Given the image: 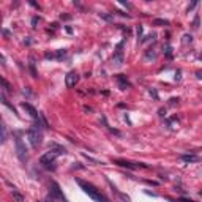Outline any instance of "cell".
Segmentation results:
<instances>
[{
	"label": "cell",
	"instance_id": "16",
	"mask_svg": "<svg viewBox=\"0 0 202 202\" xmlns=\"http://www.w3.org/2000/svg\"><path fill=\"white\" fill-rule=\"evenodd\" d=\"M66 57V49H59L57 54H56V59L57 60H63Z\"/></svg>",
	"mask_w": 202,
	"mask_h": 202
},
{
	"label": "cell",
	"instance_id": "21",
	"mask_svg": "<svg viewBox=\"0 0 202 202\" xmlns=\"http://www.w3.org/2000/svg\"><path fill=\"white\" fill-rule=\"evenodd\" d=\"M2 84H3V89H5L6 92H10V90H11V87H10V84L6 82V80H5L3 77H2Z\"/></svg>",
	"mask_w": 202,
	"mask_h": 202
},
{
	"label": "cell",
	"instance_id": "25",
	"mask_svg": "<svg viewBox=\"0 0 202 202\" xmlns=\"http://www.w3.org/2000/svg\"><path fill=\"white\" fill-rule=\"evenodd\" d=\"M38 22H39V18H36V16H35V18L32 19V27H33V29L36 27V24H38Z\"/></svg>",
	"mask_w": 202,
	"mask_h": 202
},
{
	"label": "cell",
	"instance_id": "15",
	"mask_svg": "<svg viewBox=\"0 0 202 202\" xmlns=\"http://www.w3.org/2000/svg\"><path fill=\"white\" fill-rule=\"evenodd\" d=\"M167 126L171 128V130H177V126H179V122H177V118H171V120H167Z\"/></svg>",
	"mask_w": 202,
	"mask_h": 202
},
{
	"label": "cell",
	"instance_id": "26",
	"mask_svg": "<svg viewBox=\"0 0 202 202\" xmlns=\"http://www.w3.org/2000/svg\"><path fill=\"white\" fill-rule=\"evenodd\" d=\"M166 56H167V57H169V59H171V57H172V47H169V46H167V47H166Z\"/></svg>",
	"mask_w": 202,
	"mask_h": 202
},
{
	"label": "cell",
	"instance_id": "19",
	"mask_svg": "<svg viewBox=\"0 0 202 202\" xmlns=\"http://www.w3.org/2000/svg\"><path fill=\"white\" fill-rule=\"evenodd\" d=\"M103 19H106V21H109V22H112L114 21V16L112 14H107V13H101V14H100Z\"/></svg>",
	"mask_w": 202,
	"mask_h": 202
},
{
	"label": "cell",
	"instance_id": "27",
	"mask_svg": "<svg viewBox=\"0 0 202 202\" xmlns=\"http://www.w3.org/2000/svg\"><path fill=\"white\" fill-rule=\"evenodd\" d=\"M30 71H32V76H33V77H36V71H35V66H33V63H30Z\"/></svg>",
	"mask_w": 202,
	"mask_h": 202
},
{
	"label": "cell",
	"instance_id": "28",
	"mask_svg": "<svg viewBox=\"0 0 202 202\" xmlns=\"http://www.w3.org/2000/svg\"><path fill=\"white\" fill-rule=\"evenodd\" d=\"M158 114H159V117H166V111L163 109V107H161V109L158 111Z\"/></svg>",
	"mask_w": 202,
	"mask_h": 202
},
{
	"label": "cell",
	"instance_id": "4",
	"mask_svg": "<svg viewBox=\"0 0 202 202\" xmlns=\"http://www.w3.org/2000/svg\"><path fill=\"white\" fill-rule=\"evenodd\" d=\"M14 142H16V153H18V158L22 161V163H25L27 161V149L25 145L22 142V139L19 136H14Z\"/></svg>",
	"mask_w": 202,
	"mask_h": 202
},
{
	"label": "cell",
	"instance_id": "10",
	"mask_svg": "<svg viewBox=\"0 0 202 202\" xmlns=\"http://www.w3.org/2000/svg\"><path fill=\"white\" fill-rule=\"evenodd\" d=\"M115 77H117V82H118L120 90H126V89H130V87H131L130 80H128V77H126L125 74H117Z\"/></svg>",
	"mask_w": 202,
	"mask_h": 202
},
{
	"label": "cell",
	"instance_id": "8",
	"mask_svg": "<svg viewBox=\"0 0 202 202\" xmlns=\"http://www.w3.org/2000/svg\"><path fill=\"white\" fill-rule=\"evenodd\" d=\"M22 107H24L27 112H29V115H30L33 120H36V122H41V114H38V111L35 109L32 104H29V103H22Z\"/></svg>",
	"mask_w": 202,
	"mask_h": 202
},
{
	"label": "cell",
	"instance_id": "24",
	"mask_svg": "<svg viewBox=\"0 0 202 202\" xmlns=\"http://www.w3.org/2000/svg\"><path fill=\"white\" fill-rule=\"evenodd\" d=\"M193 27H194V29H199V16L194 18V21H193Z\"/></svg>",
	"mask_w": 202,
	"mask_h": 202
},
{
	"label": "cell",
	"instance_id": "11",
	"mask_svg": "<svg viewBox=\"0 0 202 202\" xmlns=\"http://www.w3.org/2000/svg\"><path fill=\"white\" fill-rule=\"evenodd\" d=\"M180 158H182V161H185V163H199V161H202L200 156L193 155V153H190V155H182Z\"/></svg>",
	"mask_w": 202,
	"mask_h": 202
},
{
	"label": "cell",
	"instance_id": "12",
	"mask_svg": "<svg viewBox=\"0 0 202 202\" xmlns=\"http://www.w3.org/2000/svg\"><path fill=\"white\" fill-rule=\"evenodd\" d=\"M0 100H2V103H3L6 107H10V109L13 111V114H16V109L13 107V104H10V101H8V100H6V97H5V93H2V95H0Z\"/></svg>",
	"mask_w": 202,
	"mask_h": 202
},
{
	"label": "cell",
	"instance_id": "18",
	"mask_svg": "<svg viewBox=\"0 0 202 202\" xmlns=\"http://www.w3.org/2000/svg\"><path fill=\"white\" fill-rule=\"evenodd\" d=\"M153 25H169V21H166V19H155Z\"/></svg>",
	"mask_w": 202,
	"mask_h": 202
},
{
	"label": "cell",
	"instance_id": "7",
	"mask_svg": "<svg viewBox=\"0 0 202 202\" xmlns=\"http://www.w3.org/2000/svg\"><path fill=\"white\" fill-rule=\"evenodd\" d=\"M77 80H79V74L76 71H70L68 74L65 76V85L68 89H73V87H76Z\"/></svg>",
	"mask_w": 202,
	"mask_h": 202
},
{
	"label": "cell",
	"instance_id": "32",
	"mask_svg": "<svg viewBox=\"0 0 202 202\" xmlns=\"http://www.w3.org/2000/svg\"><path fill=\"white\" fill-rule=\"evenodd\" d=\"M197 77H199V79H202V71H197Z\"/></svg>",
	"mask_w": 202,
	"mask_h": 202
},
{
	"label": "cell",
	"instance_id": "2",
	"mask_svg": "<svg viewBox=\"0 0 202 202\" xmlns=\"http://www.w3.org/2000/svg\"><path fill=\"white\" fill-rule=\"evenodd\" d=\"M27 136H29V141H30V144H32L33 149H38L39 144H41V139H43L41 131H39V122H36L35 125H32V126L29 128V131H27Z\"/></svg>",
	"mask_w": 202,
	"mask_h": 202
},
{
	"label": "cell",
	"instance_id": "29",
	"mask_svg": "<svg viewBox=\"0 0 202 202\" xmlns=\"http://www.w3.org/2000/svg\"><path fill=\"white\" fill-rule=\"evenodd\" d=\"M196 5H197V2H193V3L190 5V6H188V11H191V10H193V8L196 6Z\"/></svg>",
	"mask_w": 202,
	"mask_h": 202
},
{
	"label": "cell",
	"instance_id": "1",
	"mask_svg": "<svg viewBox=\"0 0 202 202\" xmlns=\"http://www.w3.org/2000/svg\"><path fill=\"white\" fill-rule=\"evenodd\" d=\"M76 182H77V185L84 190V193H87L93 200H97V202H109V199H107L100 190H97V188L93 186L92 183H89V182H85V180H80V179H76Z\"/></svg>",
	"mask_w": 202,
	"mask_h": 202
},
{
	"label": "cell",
	"instance_id": "17",
	"mask_svg": "<svg viewBox=\"0 0 202 202\" xmlns=\"http://www.w3.org/2000/svg\"><path fill=\"white\" fill-rule=\"evenodd\" d=\"M145 59H153V60H155V59H156L155 51H153V49H149V51H147V52H145Z\"/></svg>",
	"mask_w": 202,
	"mask_h": 202
},
{
	"label": "cell",
	"instance_id": "30",
	"mask_svg": "<svg viewBox=\"0 0 202 202\" xmlns=\"http://www.w3.org/2000/svg\"><path fill=\"white\" fill-rule=\"evenodd\" d=\"M138 36H139V38L142 36V27H141V25L138 27Z\"/></svg>",
	"mask_w": 202,
	"mask_h": 202
},
{
	"label": "cell",
	"instance_id": "22",
	"mask_svg": "<svg viewBox=\"0 0 202 202\" xmlns=\"http://www.w3.org/2000/svg\"><path fill=\"white\" fill-rule=\"evenodd\" d=\"M191 43V35H183V44Z\"/></svg>",
	"mask_w": 202,
	"mask_h": 202
},
{
	"label": "cell",
	"instance_id": "13",
	"mask_svg": "<svg viewBox=\"0 0 202 202\" xmlns=\"http://www.w3.org/2000/svg\"><path fill=\"white\" fill-rule=\"evenodd\" d=\"M111 186H112V191H114V193H117V194H118V197H120V199H122L123 202H131V200H130V197H128L126 194H123V193H120V191L117 190V188H115L114 185H111Z\"/></svg>",
	"mask_w": 202,
	"mask_h": 202
},
{
	"label": "cell",
	"instance_id": "5",
	"mask_svg": "<svg viewBox=\"0 0 202 202\" xmlns=\"http://www.w3.org/2000/svg\"><path fill=\"white\" fill-rule=\"evenodd\" d=\"M123 44H125V41L118 43L117 47H115V52H114V63L118 65V66L123 65Z\"/></svg>",
	"mask_w": 202,
	"mask_h": 202
},
{
	"label": "cell",
	"instance_id": "6",
	"mask_svg": "<svg viewBox=\"0 0 202 202\" xmlns=\"http://www.w3.org/2000/svg\"><path fill=\"white\" fill-rule=\"evenodd\" d=\"M114 164L122 166V167H128V169H138V167H147V164L144 163H130L125 159H114Z\"/></svg>",
	"mask_w": 202,
	"mask_h": 202
},
{
	"label": "cell",
	"instance_id": "9",
	"mask_svg": "<svg viewBox=\"0 0 202 202\" xmlns=\"http://www.w3.org/2000/svg\"><path fill=\"white\" fill-rule=\"evenodd\" d=\"M51 194H52L54 197L62 199L63 202H66V199L63 197V194H62V191H60V186H59L57 182H51Z\"/></svg>",
	"mask_w": 202,
	"mask_h": 202
},
{
	"label": "cell",
	"instance_id": "23",
	"mask_svg": "<svg viewBox=\"0 0 202 202\" xmlns=\"http://www.w3.org/2000/svg\"><path fill=\"white\" fill-rule=\"evenodd\" d=\"M179 101H180L179 98H171V100H169V104H171V106H175V104H179Z\"/></svg>",
	"mask_w": 202,
	"mask_h": 202
},
{
	"label": "cell",
	"instance_id": "14",
	"mask_svg": "<svg viewBox=\"0 0 202 202\" xmlns=\"http://www.w3.org/2000/svg\"><path fill=\"white\" fill-rule=\"evenodd\" d=\"M11 194H13V197H14V199H16L18 202H22V200H24V196H22V194H21V193H19V191L16 190V188H13Z\"/></svg>",
	"mask_w": 202,
	"mask_h": 202
},
{
	"label": "cell",
	"instance_id": "3",
	"mask_svg": "<svg viewBox=\"0 0 202 202\" xmlns=\"http://www.w3.org/2000/svg\"><path fill=\"white\" fill-rule=\"evenodd\" d=\"M57 155H59V153H57L56 150H49L47 153H44V155L41 156L39 163H41L44 167H47V169H56L54 163H56V156H57Z\"/></svg>",
	"mask_w": 202,
	"mask_h": 202
},
{
	"label": "cell",
	"instance_id": "31",
	"mask_svg": "<svg viewBox=\"0 0 202 202\" xmlns=\"http://www.w3.org/2000/svg\"><path fill=\"white\" fill-rule=\"evenodd\" d=\"M150 93H152V95H153V98H156V100H158V93H156L155 90H150Z\"/></svg>",
	"mask_w": 202,
	"mask_h": 202
},
{
	"label": "cell",
	"instance_id": "33",
	"mask_svg": "<svg viewBox=\"0 0 202 202\" xmlns=\"http://www.w3.org/2000/svg\"><path fill=\"white\" fill-rule=\"evenodd\" d=\"M200 60H202V56H200Z\"/></svg>",
	"mask_w": 202,
	"mask_h": 202
},
{
	"label": "cell",
	"instance_id": "20",
	"mask_svg": "<svg viewBox=\"0 0 202 202\" xmlns=\"http://www.w3.org/2000/svg\"><path fill=\"white\" fill-rule=\"evenodd\" d=\"M6 141V126H5V123H2V142H5Z\"/></svg>",
	"mask_w": 202,
	"mask_h": 202
}]
</instances>
